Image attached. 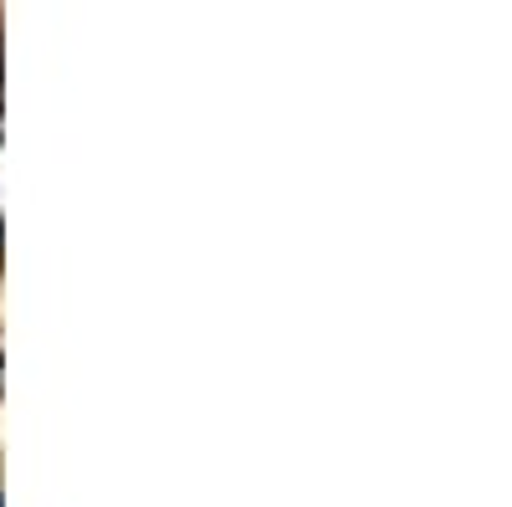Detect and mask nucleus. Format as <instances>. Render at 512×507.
I'll return each instance as SVG.
<instances>
[{"label":"nucleus","mask_w":512,"mask_h":507,"mask_svg":"<svg viewBox=\"0 0 512 507\" xmlns=\"http://www.w3.org/2000/svg\"><path fill=\"white\" fill-rule=\"evenodd\" d=\"M0 507H6V502H0Z\"/></svg>","instance_id":"f257e3e1"}]
</instances>
